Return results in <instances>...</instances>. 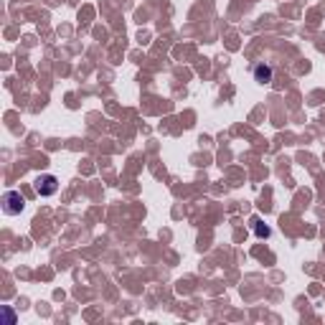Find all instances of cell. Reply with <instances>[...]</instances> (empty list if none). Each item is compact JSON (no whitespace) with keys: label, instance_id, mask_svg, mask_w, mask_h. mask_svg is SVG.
Masks as SVG:
<instances>
[{"label":"cell","instance_id":"1","mask_svg":"<svg viewBox=\"0 0 325 325\" xmlns=\"http://www.w3.org/2000/svg\"><path fill=\"white\" fill-rule=\"evenodd\" d=\"M3 208H5V214H20L23 211V206H26V201H23V196L18 193V190H8V193L3 196Z\"/></svg>","mask_w":325,"mask_h":325},{"label":"cell","instance_id":"3","mask_svg":"<svg viewBox=\"0 0 325 325\" xmlns=\"http://www.w3.org/2000/svg\"><path fill=\"white\" fill-rule=\"evenodd\" d=\"M254 79L259 82V84H270V82H272V69H270L267 64H259V66L254 69Z\"/></svg>","mask_w":325,"mask_h":325},{"label":"cell","instance_id":"4","mask_svg":"<svg viewBox=\"0 0 325 325\" xmlns=\"http://www.w3.org/2000/svg\"><path fill=\"white\" fill-rule=\"evenodd\" d=\"M254 231H257V237H270V229L262 226L259 221H254Z\"/></svg>","mask_w":325,"mask_h":325},{"label":"cell","instance_id":"2","mask_svg":"<svg viewBox=\"0 0 325 325\" xmlns=\"http://www.w3.org/2000/svg\"><path fill=\"white\" fill-rule=\"evenodd\" d=\"M56 190H59V181H56V175H41L36 178V193L38 196H53Z\"/></svg>","mask_w":325,"mask_h":325}]
</instances>
